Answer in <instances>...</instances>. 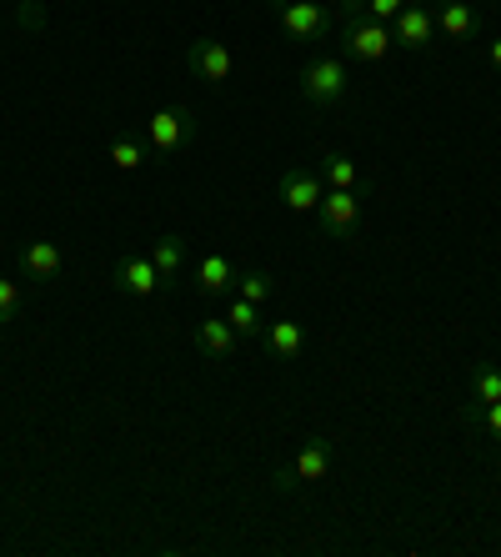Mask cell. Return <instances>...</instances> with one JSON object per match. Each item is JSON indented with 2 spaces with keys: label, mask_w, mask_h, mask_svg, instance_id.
<instances>
[{
  "label": "cell",
  "mask_w": 501,
  "mask_h": 557,
  "mask_svg": "<svg viewBox=\"0 0 501 557\" xmlns=\"http://www.w3.org/2000/svg\"><path fill=\"white\" fill-rule=\"evenodd\" d=\"M336 15H341V26H336V40H341V61H361V65H381L391 55V26L372 21L366 15V0H336Z\"/></svg>",
  "instance_id": "obj_1"
},
{
  "label": "cell",
  "mask_w": 501,
  "mask_h": 557,
  "mask_svg": "<svg viewBox=\"0 0 501 557\" xmlns=\"http://www.w3.org/2000/svg\"><path fill=\"white\" fill-rule=\"evenodd\" d=\"M351 91V71L341 55L322 51V55H311L306 65H301V96H306L311 106H322V111H331V106H341Z\"/></svg>",
  "instance_id": "obj_2"
},
{
  "label": "cell",
  "mask_w": 501,
  "mask_h": 557,
  "mask_svg": "<svg viewBox=\"0 0 501 557\" xmlns=\"http://www.w3.org/2000/svg\"><path fill=\"white\" fill-rule=\"evenodd\" d=\"M271 11L291 40H326L341 26L336 5H322V0H271Z\"/></svg>",
  "instance_id": "obj_3"
},
{
  "label": "cell",
  "mask_w": 501,
  "mask_h": 557,
  "mask_svg": "<svg viewBox=\"0 0 501 557\" xmlns=\"http://www.w3.org/2000/svg\"><path fill=\"white\" fill-rule=\"evenodd\" d=\"M191 141H196V116L186 106H166V111L146 116V146L155 156H180Z\"/></svg>",
  "instance_id": "obj_4"
},
{
  "label": "cell",
  "mask_w": 501,
  "mask_h": 557,
  "mask_svg": "<svg viewBox=\"0 0 501 557\" xmlns=\"http://www.w3.org/2000/svg\"><path fill=\"white\" fill-rule=\"evenodd\" d=\"M111 286H116L121 297L146 301V297H155L166 282H161V272L151 267V257H146V251H121V257L111 261Z\"/></svg>",
  "instance_id": "obj_5"
},
{
  "label": "cell",
  "mask_w": 501,
  "mask_h": 557,
  "mask_svg": "<svg viewBox=\"0 0 501 557\" xmlns=\"http://www.w3.org/2000/svg\"><path fill=\"white\" fill-rule=\"evenodd\" d=\"M391 40H397L401 51H431L437 46V15L426 0H406L391 21Z\"/></svg>",
  "instance_id": "obj_6"
},
{
  "label": "cell",
  "mask_w": 501,
  "mask_h": 557,
  "mask_svg": "<svg viewBox=\"0 0 501 557\" xmlns=\"http://www.w3.org/2000/svg\"><path fill=\"white\" fill-rule=\"evenodd\" d=\"M186 65L196 71V81H206V86H216V91L236 76V55H231V46H226V40H216V36L191 40V51H186Z\"/></svg>",
  "instance_id": "obj_7"
},
{
  "label": "cell",
  "mask_w": 501,
  "mask_h": 557,
  "mask_svg": "<svg viewBox=\"0 0 501 557\" xmlns=\"http://www.w3.org/2000/svg\"><path fill=\"white\" fill-rule=\"evenodd\" d=\"M276 196H281V207L291 211H316V201L326 196V182L316 166H291L281 171V182H276Z\"/></svg>",
  "instance_id": "obj_8"
},
{
  "label": "cell",
  "mask_w": 501,
  "mask_h": 557,
  "mask_svg": "<svg viewBox=\"0 0 501 557\" xmlns=\"http://www.w3.org/2000/svg\"><path fill=\"white\" fill-rule=\"evenodd\" d=\"M361 221V201L356 191H336V186H326V196L316 201V226H322L326 236H351Z\"/></svg>",
  "instance_id": "obj_9"
},
{
  "label": "cell",
  "mask_w": 501,
  "mask_h": 557,
  "mask_svg": "<svg viewBox=\"0 0 501 557\" xmlns=\"http://www.w3.org/2000/svg\"><path fill=\"white\" fill-rule=\"evenodd\" d=\"M286 467L296 472V482H301V487L322 482L326 472H331V442H326V437H306L301 447H296V457Z\"/></svg>",
  "instance_id": "obj_10"
},
{
  "label": "cell",
  "mask_w": 501,
  "mask_h": 557,
  "mask_svg": "<svg viewBox=\"0 0 501 557\" xmlns=\"http://www.w3.org/2000/svg\"><path fill=\"white\" fill-rule=\"evenodd\" d=\"M196 351L201 357H236V347H241V337H236V326L226 322V317H206V322H196Z\"/></svg>",
  "instance_id": "obj_11"
},
{
  "label": "cell",
  "mask_w": 501,
  "mask_h": 557,
  "mask_svg": "<svg viewBox=\"0 0 501 557\" xmlns=\"http://www.w3.org/2000/svg\"><path fill=\"white\" fill-rule=\"evenodd\" d=\"M431 15H437V30L447 40H472L481 30V15H476L472 0H441Z\"/></svg>",
  "instance_id": "obj_12"
},
{
  "label": "cell",
  "mask_w": 501,
  "mask_h": 557,
  "mask_svg": "<svg viewBox=\"0 0 501 557\" xmlns=\"http://www.w3.org/2000/svg\"><path fill=\"white\" fill-rule=\"evenodd\" d=\"M261 347H266L276 362H296L301 347H306V326L291 322V317H286V322H266L261 326Z\"/></svg>",
  "instance_id": "obj_13"
},
{
  "label": "cell",
  "mask_w": 501,
  "mask_h": 557,
  "mask_svg": "<svg viewBox=\"0 0 501 557\" xmlns=\"http://www.w3.org/2000/svg\"><path fill=\"white\" fill-rule=\"evenodd\" d=\"M196 286H201V297H226L236 286V267L231 257H221V251H211L201 267H196Z\"/></svg>",
  "instance_id": "obj_14"
},
{
  "label": "cell",
  "mask_w": 501,
  "mask_h": 557,
  "mask_svg": "<svg viewBox=\"0 0 501 557\" xmlns=\"http://www.w3.org/2000/svg\"><path fill=\"white\" fill-rule=\"evenodd\" d=\"M146 257H151V267L161 272V282L171 286L180 276V267H186V236H176V232H171V236H155Z\"/></svg>",
  "instance_id": "obj_15"
},
{
  "label": "cell",
  "mask_w": 501,
  "mask_h": 557,
  "mask_svg": "<svg viewBox=\"0 0 501 557\" xmlns=\"http://www.w3.org/2000/svg\"><path fill=\"white\" fill-rule=\"evenodd\" d=\"M21 267H26V276H40V282H51V276H61L65 257L55 242H26V251H21Z\"/></svg>",
  "instance_id": "obj_16"
},
{
  "label": "cell",
  "mask_w": 501,
  "mask_h": 557,
  "mask_svg": "<svg viewBox=\"0 0 501 557\" xmlns=\"http://www.w3.org/2000/svg\"><path fill=\"white\" fill-rule=\"evenodd\" d=\"M322 182L336 186V191H356L361 171H356V161H351L347 151H326L322 156Z\"/></svg>",
  "instance_id": "obj_17"
},
{
  "label": "cell",
  "mask_w": 501,
  "mask_h": 557,
  "mask_svg": "<svg viewBox=\"0 0 501 557\" xmlns=\"http://www.w3.org/2000/svg\"><path fill=\"white\" fill-rule=\"evenodd\" d=\"M221 317L236 326V337H241V342L246 337H261V326H266V322H261V307H256V301H246V297H231Z\"/></svg>",
  "instance_id": "obj_18"
},
{
  "label": "cell",
  "mask_w": 501,
  "mask_h": 557,
  "mask_svg": "<svg viewBox=\"0 0 501 557\" xmlns=\"http://www.w3.org/2000/svg\"><path fill=\"white\" fill-rule=\"evenodd\" d=\"M462 422L466 428H476V432H487L491 442H501V403H466L462 407Z\"/></svg>",
  "instance_id": "obj_19"
},
{
  "label": "cell",
  "mask_w": 501,
  "mask_h": 557,
  "mask_svg": "<svg viewBox=\"0 0 501 557\" xmlns=\"http://www.w3.org/2000/svg\"><path fill=\"white\" fill-rule=\"evenodd\" d=\"M271 292H276V282H271V272H261V267H246V272H236V297L246 301H266Z\"/></svg>",
  "instance_id": "obj_20"
},
{
  "label": "cell",
  "mask_w": 501,
  "mask_h": 557,
  "mask_svg": "<svg viewBox=\"0 0 501 557\" xmlns=\"http://www.w3.org/2000/svg\"><path fill=\"white\" fill-rule=\"evenodd\" d=\"M111 166H116V171H141L146 166V151L130 141V136H116V141H111Z\"/></svg>",
  "instance_id": "obj_21"
},
{
  "label": "cell",
  "mask_w": 501,
  "mask_h": 557,
  "mask_svg": "<svg viewBox=\"0 0 501 557\" xmlns=\"http://www.w3.org/2000/svg\"><path fill=\"white\" fill-rule=\"evenodd\" d=\"M472 397L476 403H501V372L497 367H476L472 372Z\"/></svg>",
  "instance_id": "obj_22"
},
{
  "label": "cell",
  "mask_w": 501,
  "mask_h": 557,
  "mask_svg": "<svg viewBox=\"0 0 501 557\" xmlns=\"http://www.w3.org/2000/svg\"><path fill=\"white\" fill-rule=\"evenodd\" d=\"M15 311H21V286L11 276H0V322H11Z\"/></svg>",
  "instance_id": "obj_23"
},
{
  "label": "cell",
  "mask_w": 501,
  "mask_h": 557,
  "mask_svg": "<svg viewBox=\"0 0 501 557\" xmlns=\"http://www.w3.org/2000/svg\"><path fill=\"white\" fill-rule=\"evenodd\" d=\"M401 5H406V0H366V15H372V21H381V26H391Z\"/></svg>",
  "instance_id": "obj_24"
},
{
  "label": "cell",
  "mask_w": 501,
  "mask_h": 557,
  "mask_svg": "<svg viewBox=\"0 0 501 557\" xmlns=\"http://www.w3.org/2000/svg\"><path fill=\"white\" fill-rule=\"evenodd\" d=\"M15 21H21L26 30H40V26H46V11H40L36 0H26V5H15Z\"/></svg>",
  "instance_id": "obj_25"
},
{
  "label": "cell",
  "mask_w": 501,
  "mask_h": 557,
  "mask_svg": "<svg viewBox=\"0 0 501 557\" xmlns=\"http://www.w3.org/2000/svg\"><path fill=\"white\" fill-rule=\"evenodd\" d=\"M487 61H491V71L501 76V36H491V51H487Z\"/></svg>",
  "instance_id": "obj_26"
},
{
  "label": "cell",
  "mask_w": 501,
  "mask_h": 557,
  "mask_svg": "<svg viewBox=\"0 0 501 557\" xmlns=\"http://www.w3.org/2000/svg\"><path fill=\"white\" fill-rule=\"evenodd\" d=\"M11 5H26V0H11Z\"/></svg>",
  "instance_id": "obj_27"
}]
</instances>
